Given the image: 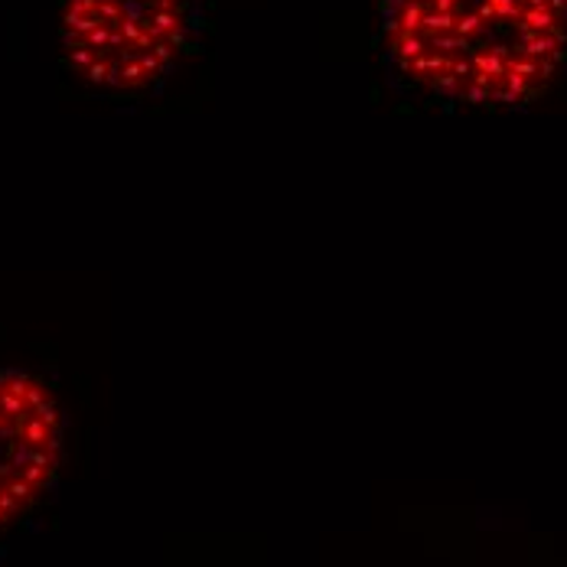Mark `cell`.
I'll return each instance as SVG.
<instances>
[{
	"mask_svg": "<svg viewBox=\"0 0 567 567\" xmlns=\"http://www.w3.org/2000/svg\"><path fill=\"white\" fill-rule=\"evenodd\" d=\"M401 79L437 102L506 112L567 65V0H375Z\"/></svg>",
	"mask_w": 567,
	"mask_h": 567,
	"instance_id": "cell-1",
	"label": "cell"
},
{
	"mask_svg": "<svg viewBox=\"0 0 567 567\" xmlns=\"http://www.w3.org/2000/svg\"><path fill=\"white\" fill-rule=\"evenodd\" d=\"M193 30L189 0H62L69 69L105 92H147L179 62Z\"/></svg>",
	"mask_w": 567,
	"mask_h": 567,
	"instance_id": "cell-2",
	"label": "cell"
},
{
	"mask_svg": "<svg viewBox=\"0 0 567 567\" xmlns=\"http://www.w3.org/2000/svg\"><path fill=\"white\" fill-rule=\"evenodd\" d=\"M62 463V408L30 372L0 369V532L33 509Z\"/></svg>",
	"mask_w": 567,
	"mask_h": 567,
	"instance_id": "cell-3",
	"label": "cell"
}]
</instances>
